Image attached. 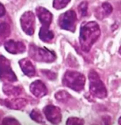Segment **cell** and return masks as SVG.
<instances>
[{
	"label": "cell",
	"instance_id": "cell-4",
	"mask_svg": "<svg viewBox=\"0 0 121 125\" xmlns=\"http://www.w3.org/2000/svg\"><path fill=\"white\" fill-rule=\"evenodd\" d=\"M89 90L91 95L100 99L106 98L107 92L105 84L100 79L98 73L94 70H91L88 75Z\"/></svg>",
	"mask_w": 121,
	"mask_h": 125
},
{
	"label": "cell",
	"instance_id": "cell-22",
	"mask_svg": "<svg viewBox=\"0 0 121 125\" xmlns=\"http://www.w3.org/2000/svg\"><path fill=\"white\" fill-rule=\"evenodd\" d=\"M41 72L44 77L49 80L54 81L57 78L56 73L52 71L42 70L41 71Z\"/></svg>",
	"mask_w": 121,
	"mask_h": 125
},
{
	"label": "cell",
	"instance_id": "cell-2",
	"mask_svg": "<svg viewBox=\"0 0 121 125\" xmlns=\"http://www.w3.org/2000/svg\"><path fill=\"white\" fill-rule=\"evenodd\" d=\"M85 83L86 78L84 75L76 71H67L62 80L63 86L77 92H80L84 90Z\"/></svg>",
	"mask_w": 121,
	"mask_h": 125
},
{
	"label": "cell",
	"instance_id": "cell-13",
	"mask_svg": "<svg viewBox=\"0 0 121 125\" xmlns=\"http://www.w3.org/2000/svg\"><path fill=\"white\" fill-rule=\"evenodd\" d=\"M19 64L25 75L32 77L36 74V69L32 62L28 58H23L19 61Z\"/></svg>",
	"mask_w": 121,
	"mask_h": 125
},
{
	"label": "cell",
	"instance_id": "cell-27",
	"mask_svg": "<svg viewBox=\"0 0 121 125\" xmlns=\"http://www.w3.org/2000/svg\"><path fill=\"white\" fill-rule=\"evenodd\" d=\"M119 54L121 55V46L120 47V48H119Z\"/></svg>",
	"mask_w": 121,
	"mask_h": 125
},
{
	"label": "cell",
	"instance_id": "cell-18",
	"mask_svg": "<svg viewBox=\"0 0 121 125\" xmlns=\"http://www.w3.org/2000/svg\"><path fill=\"white\" fill-rule=\"evenodd\" d=\"M30 117L33 121L40 124H44L45 121L44 117L39 110L33 109L30 113Z\"/></svg>",
	"mask_w": 121,
	"mask_h": 125
},
{
	"label": "cell",
	"instance_id": "cell-14",
	"mask_svg": "<svg viewBox=\"0 0 121 125\" xmlns=\"http://www.w3.org/2000/svg\"><path fill=\"white\" fill-rule=\"evenodd\" d=\"M2 90L6 95L8 96H18L22 94L23 89L20 86H14L9 83L3 84Z\"/></svg>",
	"mask_w": 121,
	"mask_h": 125
},
{
	"label": "cell",
	"instance_id": "cell-11",
	"mask_svg": "<svg viewBox=\"0 0 121 125\" xmlns=\"http://www.w3.org/2000/svg\"><path fill=\"white\" fill-rule=\"evenodd\" d=\"M30 92L38 98H42L48 94V89L45 84L41 80H37L30 84Z\"/></svg>",
	"mask_w": 121,
	"mask_h": 125
},
{
	"label": "cell",
	"instance_id": "cell-26",
	"mask_svg": "<svg viewBox=\"0 0 121 125\" xmlns=\"http://www.w3.org/2000/svg\"><path fill=\"white\" fill-rule=\"evenodd\" d=\"M118 124L119 125H121V116L120 117H119V118L118 119Z\"/></svg>",
	"mask_w": 121,
	"mask_h": 125
},
{
	"label": "cell",
	"instance_id": "cell-24",
	"mask_svg": "<svg viewBox=\"0 0 121 125\" xmlns=\"http://www.w3.org/2000/svg\"><path fill=\"white\" fill-rule=\"evenodd\" d=\"M2 125H20V122L14 118L6 117L4 118L2 121Z\"/></svg>",
	"mask_w": 121,
	"mask_h": 125
},
{
	"label": "cell",
	"instance_id": "cell-20",
	"mask_svg": "<svg viewBox=\"0 0 121 125\" xmlns=\"http://www.w3.org/2000/svg\"><path fill=\"white\" fill-rule=\"evenodd\" d=\"M70 1L71 0H53V7L57 10L65 8Z\"/></svg>",
	"mask_w": 121,
	"mask_h": 125
},
{
	"label": "cell",
	"instance_id": "cell-7",
	"mask_svg": "<svg viewBox=\"0 0 121 125\" xmlns=\"http://www.w3.org/2000/svg\"><path fill=\"white\" fill-rule=\"evenodd\" d=\"M23 31L29 36L34 34L35 29V17L32 11H27L23 14L20 20Z\"/></svg>",
	"mask_w": 121,
	"mask_h": 125
},
{
	"label": "cell",
	"instance_id": "cell-12",
	"mask_svg": "<svg viewBox=\"0 0 121 125\" xmlns=\"http://www.w3.org/2000/svg\"><path fill=\"white\" fill-rule=\"evenodd\" d=\"M36 13L43 27L49 28L53 20V15L45 8L39 7L36 9Z\"/></svg>",
	"mask_w": 121,
	"mask_h": 125
},
{
	"label": "cell",
	"instance_id": "cell-16",
	"mask_svg": "<svg viewBox=\"0 0 121 125\" xmlns=\"http://www.w3.org/2000/svg\"><path fill=\"white\" fill-rule=\"evenodd\" d=\"M101 8L100 10H98L96 12V17L99 20H102L108 16L113 11L112 5L108 2L103 3Z\"/></svg>",
	"mask_w": 121,
	"mask_h": 125
},
{
	"label": "cell",
	"instance_id": "cell-3",
	"mask_svg": "<svg viewBox=\"0 0 121 125\" xmlns=\"http://www.w3.org/2000/svg\"><path fill=\"white\" fill-rule=\"evenodd\" d=\"M29 55L30 57L38 62L50 63L56 59V55L53 51L46 47H38L34 44L29 46Z\"/></svg>",
	"mask_w": 121,
	"mask_h": 125
},
{
	"label": "cell",
	"instance_id": "cell-15",
	"mask_svg": "<svg viewBox=\"0 0 121 125\" xmlns=\"http://www.w3.org/2000/svg\"><path fill=\"white\" fill-rule=\"evenodd\" d=\"M54 34L53 31L49 30V28L42 26L39 32V37L44 42L50 43L54 39Z\"/></svg>",
	"mask_w": 121,
	"mask_h": 125
},
{
	"label": "cell",
	"instance_id": "cell-21",
	"mask_svg": "<svg viewBox=\"0 0 121 125\" xmlns=\"http://www.w3.org/2000/svg\"><path fill=\"white\" fill-rule=\"evenodd\" d=\"M85 121L82 118L77 117H70L68 118L66 121V125H84Z\"/></svg>",
	"mask_w": 121,
	"mask_h": 125
},
{
	"label": "cell",
	"instance_id": "cell-6",
	"mask_svg": "<svg viewBox=\"0 0 121 125\" xmlns=\"http://www.w3.org/2000/svg\"><path fill=\"white\" fill-rule=\"evenodd\" d=\"M0 72L1 81L10 83L17 81V77L11 67L10 61L2 55H0Z\"/></svg>",
	"mask_w": 121,
	"mask_h": 125
},
{
	"label": "cell",
	"instance_id": "cell-5",
	"mask_svg": "<svg viewBox=\"0 0 121 125\" xmlns=\"http://www.w3.org/2000/svg\"><path fill=\"white\" fill-rule=\"evenodd\" d=\"M77 21L75 12L73 10H69L60 15L58 20V24L61 29L74 32Z\"/></svg>",
	"mask_w": 121,
	"mask_h": 125
},
{
	"label": "cell",
	"instance_id": "cell-23",
	"mask_svg": "<svg viewBox=\"0 0 121 125\" xmlns=\"http://www.w3.org/2000/svg\"><path fill=\"white\" fill-rule=\"evenodd\" d=\"M78 10L81 15L85 17L88 14V3L86 1L82 2L78 7Z\"/></svg>",
	"mask_w": 121,
	"mask_h": 125
},
{
	"label": "cell",
	"instance_id": "cell-17",
	"mask_svg": "<svg viewBox=\"0 0 121 125\" xmlns=\"http://www.w3.org/2000/svg\"><path fill=\"white\" fill-rule=\"evenodd\" d=\"M54 97L57 101L64 103L70 100L71 96L66 91L60 90L55 93Z\"/></svg>",
	"mask_w": 121,
	"mask_h": 125
},
{
	"label": "cell",
	"instance_id": "cell-9",
	"mask_svg": "<svg viewBox=\"0 0 121 125\" xmlns=\"http://www.w3.org/2000/svg\"><path fill=\"white\" fill-rule=\"evenodd\" d=\"M5 50L10 54L17 55L24 53L26 50V47L24 43L20 41L10 39L4 43Z\"/></svg>",
	"mask_w": 121,
	"mask_h": 125
},
{
	"label": "cell",
	"instance_id": "cell-19",
	"mask_svg": "<svg viewBox=\"0 0 121 125\" xmlns=\"http://www.w3.org/2000/svg\"><path fill=\"white\" fill-rule=\"evenodd\" d=\"M10 34V28L9 25L5 22L0 24V39L1 42L9 37Z\"/></svg>",
	"mask_w": 121,
	"mask_h": 125
},
{
	"label": "cell",
	"instance_id": "cell-25",
	"mask_svg": "<svg viewBox=\"0 0 121 125\" xmlns=\"http://www.w3.org/2000/svg\"><path fill=\"white\" fill-rule=\"evenodd\" d=\"M0 17H2L5 14V10L4 6L2 4H0Z\"/></svg>",
	"mask_w": 121,
	"mask_h": 125
},
{
	"label": "cell",
	"instance_id": "cell-10",
	"mask_svg": "<svg viewBox=\"0 0 121 125\" xmlns=\"http://www.w3.org/2000/svg\"><path fill=\"white\" fill-rule=\"evenodd\" d=\"M27 99L23 98H18L11 99L1 100L0 104L8 109L14 110H20L24 108L28 104Z\"/></svg>",
	"mask_w": 121,
	"mask_h": 125
},
{
	"label": "cell",
	"instance_id": "cell-1",
	"mask_svg": "<svg viewBox=\"0 0 121 125\" xmlns=\"http://www.w3.org/2000/svg\"><path fill=\"white\" fill-rule=\"evenodd\" d=\"M101 34L98 24L95 21L85 22L81 25L79 40L82 50L88 53Z\"/></svg>",
	"mask_w": 121,
	"mask_h": 125
},
{
	"label": "cell",
	"instance_id": "cell-8",
	"mask_svg": "<svg viewBox=\"0 0 121 125\" xmlns=\"http://www.w3.org/2000/svg\"><path fill=\"white\" fill-rule=\"evenodd\" d=\"M46 119L53 124H58L61 121V110L57 106L50 104L46 105L43 110Z\"/></svg>",
	"mask_w": 121,
	"mask_h": 125
}]
</instances>
